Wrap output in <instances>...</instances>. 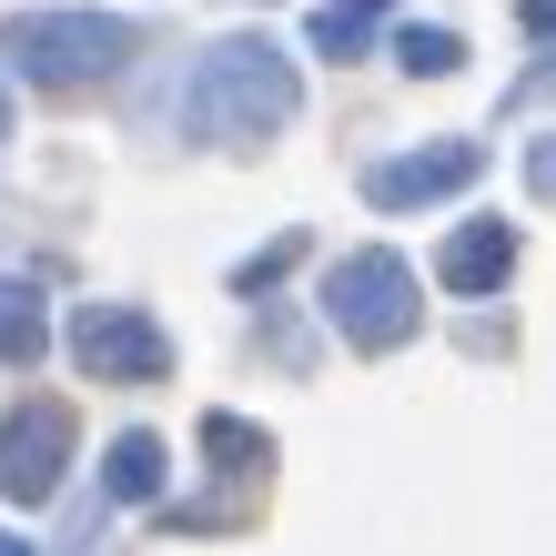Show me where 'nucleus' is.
<instances>
[{"mask_svg":"<svg viewBox=\"0 0 556 556\" xmlns=\"http://www.w3.org/2000/svg\"><path fill=\"white\" fill-rule=\"evenodd\" d=\"M293 102H304V81H293V61L274 41H253V30H233V41H213L203 61H192V91H182V122L203 142H264L293 122Z\"/></svg>","mask_w":556,"mask_h":556,"instance_id":"f257e3e1","label":"nucleus"},{"mask_svg":"<svg viewBox=\"0 0 556 556\" xmlns=\"http://www.w3.org/2000/svg\"><path fill=\"white\" fill-rule=\"evenodd\" d=\"M132 51H142V30L112 21V11H11V21H0V61H21V72L51 81V91L102 81V72H122Z\"/></svg>","mask_w":556,"mask_h":556,"instance_id":"f03ea898","label":"nucleus"},{"mask_svg":"<svg viewBox=\"0 0 556 556\" xmlns=\"http://www.w3.org/2000/svg\"><path fill=\"white\" fill-rule=\"evenodd\" d=\"M324 314H334V334L344 344H365V354H395L415 324H425V293H415V264L405 253H344L334 274H324Z\"/></svg>","mask_w":556,"mask_h":556,"instance_id":"7ed1b4c3","label":"nucleus"},{"mask_svg":"<svg viewBox=\"0 0 556 556\" xmlns=\"http://www.w3.org/2000/svg\"><path fill=\"white\" fill-rule=\"evenodd\" d=\"M72 354H81V375H102V384H162L173 375V334H162L142 304H81L72 314Z\"/></svg>","mask_w":556,"mask_h":556,"instance_id":"20e7f679","label":"nucleus"},{"mask_svg":"<svg viewBox=\"0 0 556 556\" xmlns=\"http://www.w3.org/2000/svg\"><path fill=\"white\" fill-rule=\"evenodd\" d=\"M61 466H72V405H61V395L11 405V425H0V496L41 506L51 485H61Z\"/></svg>","mask_w":556,"mask_h":556,"instance_id":"39448f33","label":"nucleus"},{"mask_svg":"<svg viewBox=\"0 0 556 556\" xmlns=\"http://www.w3.org/2000/svg\"><path fill=\"white\" fill-rule=\"evenodd\" d=\"M485 173V142H435V152H395L365 173V203L375 213H405V203H445V192H466Z\"/></svg>","mask_w":556,"mask_h":556,"instance_id":"423d86ee","label":"nucleus"},{"mask_svg":"<svg viewBox=\"0 0 556 556\" xmlns=\"http://www.w3.org/2000/svg\"><path fill=\"white\" fill-rule=\"evenodd\" d=\"M506 274H516V223H466V233H445V253H435L445 293H496Z\"/></svg>","mask_w":556,"mask_h":556,"instance_id":"0eeeda50","label":"nucleus"},{"mask_svg":"<svg viewBox=\"0 0 556 556\" xmlns=\"http://www.w3.org/2000/svg\"><path fill=\"white\" fill-rule=\"evenodd\" d=\"M41 344H51V314H41V293L0 274V365H30Z\"/></svg>","mask_w":556,"mask_h":556,"instance_id":"6e6552de","label":"nucleus"},{"mask_svg":"<svg viewBox=\"0 0 556 556\" xmlns=\"http://www.w3.org/2000/svg\"><path fill=\"white\" fill-rule=\"evenodd\" d=\"M152 485H162V445L152 435H122L112 445V496H152Z\"/></svg>","mask_w":556,"mask_h":556,"instance_id":"1a4fd4ad","label":"nucleus"},{"mask_svg":"<svg viewBox=\"0 0 556 556\" xmlns=\"http://www.w3.org/2000/svg\"><path fill=\"white\" fill-rule=\"evenodd\" d=\"M304 41H314V51H334V61H354V51L375 41V30H365V11H354V0H334V11H314V30H304Z\"/></svg>","mask_w":556,"mask_h":556,"instance_id":"9d476101","label":"nucleus"},{"mask_svg":"<svg viewBox=\"0 0 556 556\" xmlns=\"http://www.w3.org/2000/svg\"><path fill=\"white\" fill-rule=\"evenodd\" d=\"M395 61H405V72H455V61H466V41H455V30H395Z\"/></svg>","mask_w":556,"mask_h":556,"instance_id":"9b49d317","label":"nucleus"},{"mask_svg":"<svg viewBox=\"0 0 556 556\" xmlns=\"http://www.w3.org/2000/svg\"><path fill=\"white\" fill-rule=\"evenodd\" d=\"M203 445H213L233 476H253V466H264V435H253V425H233V415H203Z\"/></svg>","mask_w":556,"mask_h":556,"instance_id":"f8f14e48","label":"nucleus"},{"mask_svg":"<svg viewBox=\"0 0 556 556\" xmlns=\"http://www.w3.org/2000/svg\"><path fill=\"white\" fill-rule=\"evenodd\" d=\"M283 264H304V233H283V243H264V253H253V264H243L233 283H243V293H264V283H274Z\"/></svg>","mask_w":556,"mask_h":556,"instance_id":"ddd939ff","label":"nucleus"},{"mask_svg":"<svg viewBox=\"0 0 556 556\" xmlns=\"http://www.w3.org/2000/svg\"><path fill=\"white\" fill-rule=\"evenodd\" d=\"M0 142H11V81H0Z\"/></svg>","mask_w":556,"mask_h":556,"instance_id":"4468645a","label":"nucleus"},{"mask_svg":"<svg viewBox=\"0 0 556 556\" xmlns=\"http://www.w3.org/2000/svg\"><path fill=\"white\" fill-rule=\"evenodd\" d=\"M0 556H21V546H0Z\"/></svg>","mask_w":556,"mask_h":556,"instance_id":"2eb2a0df","label":"nucleus"}]
</instances>
